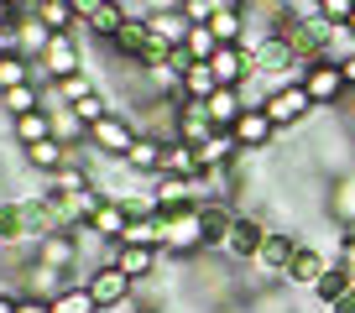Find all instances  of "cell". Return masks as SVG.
Wrapping results in <instances>:
<instances>
[{
	"label": "cell",
	"instance_id": "6da1fadb",
	"mask_svg": "<svg viewBox=\"0 0 355 313\" xmlns=\"http://www.w3.org/2000/svg\"><path fill=\"white\" fill-rule=\"evenodd\" d=\"M162 224H167L162 251H173V256H199V251H209V230H204L199 204H189V209H162Z\"/></svg>",
	"mask_w": 355,
	"mask_h": 313
},
{
	"label": "cell",
	"instance_id": "7a4b0ae2",
	"mask_svg": "<svg viewBox=\"0 0 355 313\" xmlns=\"http://www.w3.org/2000/svg\"><path fill=\"white\" fill-rule=\"evenodd\" d=\"M136 136H141V131H136V120H131V115L110 110L105 120H94V125H89V141H84V146H89L94 156H105V162H121V156L136 146Z\"/></svg>",
	"mask_w": 355,
	"mask_h": 313
},
{
	"label": "cell",
	"instance_id": "3957f363",
	"mask_svg": "<svg viewBox=\"0 0 355 313\" xmlns=\"http://www.w3.org/2000/svg\"><path fill=\"white\" fill-rule=\"evenodd\" d=\"M68 73H84V47H78L73 32H53V42H47L42 57H37V84H42V78L63 84Z\"/></svg>",
	"mask_w": 355,
	"mask_h": 313
},
{
	"label": "cell",
	"instance_id": "277c9868",
	"mask_svg": "<svg viewBox=\"0 0 355 313\" xmlns=\"http://www.w3.org/2000/svg\"><path fill=\"white\" fill-rule=\"evenodd\" d=\"M303 89H309V100H313V110H334V105L350 94V84H345V68L340 63H329V57H319V63H309L303 68V78H298Z\"/></svg>",
	"mask_w": 355,
	"mask_h": 313
},
{
	"label": "cell",
	"instance_id": "5b68a950",
	"mask_svg": "<svg viewBox=\"0 0 355 313\" xmlns=\"http://www.w3.org/2000/svg\"><path fill=\"white\" fill-rule=\"evenodd\" d=\"M266 120L277 125V131H288V125H298V120H309L313 115V100H309V89H303L298 78H288V84H277V89L266 94Z\"/></svg>",
	"mask_w": 355,
	"mask_h": 313
},
{
	"label": "cell",
	"instance_id": "8992f818",
	"mask_svg": "<svg viewBox=\"0 0 355 313\" xmlns=\"http://www.w3.org/2000/svg\"><path fill=\"white\" fill-rule=\"evenodd\" d=\"M32 261L37 267H47V271H78V261H84V246H78V230H53V235H42L32 246Z\"/></svg>",
	"mask_w": 355,
	"mask_h": 313
},
{
	"label": "cell",
	"instance_id": "52a82bcc",
	"mask_svg": "<svg viewBox=\"0 0 355 313\" xmlns=\"http://www.w3.org/2000/svg\"><path fill=\"white\" fill-rule=\"evenodd\" d=\"M84 282H89V292H94V303H100V313H105V308H121V303H131V298H136V282L125 277V271L115 267V261L94 267Z\"/></svg>",
	"mask_w": 355,
	"mask_h": 313
},
{
	"label": "cell",
	"instance_id": "ba28073f",
	"mask_svg": "<svg viewBox=\"0 0 355 313\" xmlns=\"http://www.w3.org/2000/svg\"><path fill=\"white\" fill-rule=\"evenodd\" d=\"M230 131H235V141H241V152H245V156L266 152V146L277 141V125L266 120V110H261V105H251V110H245L241 120L230 125Z\"/></svg>",
	"mask_w": 355,
	"mask_h": 313
},
{
	"label": "cell",
	"instance_id": "9c48e42d",
	"mask_svg": "<svg viewBox=\"0 0 355 313\" xmlns=\"http://www.w3.org/2000/svg\"><path fill=\"white\" fill-rule=\"evenodd\" d=\"M193 152H199V168L204 172H225V168H235V162L245 156L241 141H235V131H209Z\"/></svg>",
	"mask_w": 355,
	"mask_h": 313
},
{
	"label": "cell",
	"instance_id": "30bf717a",
	"mask_svg": "<svg viewBox=\"0 0 355 313\" xmlns=\"http://www.w3.org/2000/svg\"><path fill=\"white\" fill-rule=\"evenodd\" d=\"M293 256H298V240H293L288 230H266V240H261V251H256L251 267H256V271H266V277H282Z\"/></svg>",
	"mask_w": 355,
	"mask_h": 313
},
{
	"label": "cell",
	"instance_id": "8fae6325",
	"mask_svg": "<svg viewBox=\"0 0 355 313\" xmlns=\"http://www.w3.org/2000/svg\"><path fill=\"white\" fill-rule=\"evenodd\" d=\"M110 261H115L131 282H146V277H157V271H162V251H157V246H115Z\"/></svg>",
	"mask_w": 355,
	"mask_h": 313
},
{
	"label": "cell",
	"instance_id": "7c38bea8",
	"mask_svg": "<svg viewBox=\"0 0 355 313\" xmlns=\"http://www.w3.org/2000/svg\"><path fill=\"white\" fill-rule=\"evenodd\" d=\"M209 68H214L220 84H235V89H241L245 78H251V53H245L241 42H220V47H214V57H209Z\"/></svg>",
	"mask_w": 355,
	"mask_h": 313
},
{
	"label": "cell",
	"instance_id": "4fadbf2b",
	"mask_svg": "<svg viewBox=\"0 0 355 313\" xmlns=\"http://www.w3.org/2000/svg\"><path fill=\"white\" fill-rule=\"evenodd\" d=\"M204 110H209V120H214V131H230L235 120H241L251 105H245V89H235V84H220V89L204 100Z\"/></svg>",
	"mask_w": 355,
	"mask_h": 313
},
{
	"label": "cell",
	"instance_id": "5bb4252c",
	"mask_svg": "<svg viewBox=\"0 0 355 313\" xmlns=\"http://www.w3.org/2000/svg\"><path fill=\"white\" fill-rule=\"evenodd\" d=\"M261 240H266V220H256V214H241V220H235V230H230V240H225V256L256 261Z\"/></svg>",
	"mask_w": 355,
	"mask_h": 313
},
{
	"label": "cell",
	"instance_id": "9a60e30c",
	"mask_svg": "<svg viewBox=\"0 0 355 313\" xmlns=\"http://www.w3.org/2000/svg\"><path fill=\"white\" fill-rule=\"evenodd\" d=\"M324 271H329V256H324V251H309V246H298V256L288 261V271H282V282H288V287H319V277Z\"/></svg>",
	"mask_w": 355,
	"mask_h": 313
},
{
	"label": "cell",
	"instance_id": "2e32d148",
	"mask_svg": "<svg viewBox=\"0 0 355 313\" xmlns=\"http://www.w3.org/2000/svg\"><path fill=\"white\" fill-rule=\"evenodd\" d=\"M125 224H131V209H125L121 199H105L100 209L89 214V224H84V230H94V235H100V240H110V246H121Z\"/></svg>",
	"mask_w": 355,
	"mask_h": 313
},
{
	"label": "cell",
	"instance_id": "e0dca14e",
	"mask_svg": "<svg viewBox=\"0 0 355 313\" xmlns=\"http://www.w3.org/2000/svg\"><path fill=\"white\" fill-rule=\"evenodd\" d=\"M11 42H16V53H21V57H32V63H37L42 47L53 42V32L37 21V11H21V16H16V26H11Z\"/></svg>",
	"mask_w": 355,
	"mask_h": 313
},
{
	"label": "cell",
	"instance_id": "ac0fdd59",
	"mask_svg": "<svg viewBox=\"0 0 355 313\" xmlns=\"http://www.w3.org/2000/svg\"><path fill=\"white\" fill-rule=\"evenodd\" d=\"M68 156H73V146H63L58 136H47V141H32V146H21V162H26L32 172H47V178H53V172L63 168Z\"/></svg>",
	"mask_w": 355,
	"mask_h": 313
},
{
	"label": "cell",
	"instance_id": "d6986e66",
	"mask_svg": "<svg viewBox=\"0 0 355 313\" xmlns=\"http://www.w3.org/2000/svg\"><path fill=\"white\" fill-rule=\"evenodd\" d=\"M189 26H193V21H189V16H183V11H157V16H146V32H152L157 42L167 47V53L189 42Z\"/></svg>",
	"mask_w": 355,
	"mask_h": 313
},
{
	"label": "cell",
	"instance_id": "ffe728a7",
	"mask_svg": "<svg viewBox=\"0 0 355 313\" xmlns=\"http://www.w3.org/2000/svg\"><path fill=\"white\" fill-rule=\"evenodd\" d=\"M162 240H167L162 209L157 214H131V224H125V235H121V246H157V251H162Z\"/></svg>",
	"mask_w": 355,
	"mask_h": 313
},
{
	"label": "cell",
	"instance_id": "44dd1931",
	"mask_svg": "<svg viewBox=\"0 0 355 313\" xmlns=\"http://www.w3.org/2000/svg\"><path fill=\"white\" fill-rule=\"evenodd\" d=\"M125 21H131V11H125L121 0H105L100 11H94V16H89V21H84V32H89V37H100V42H115Z\"/></svg>",
	"mask_w": 355,
	"mask_h": 313
},
{
	"label": "cell",
	"instance_id": "7402d4cb",
	"mask_svg": "<svg viewBox=\"0 0 355 313\" xmlns=\"http://www.w3.org/2000/svg\"><path fill=\"white\" fill-rule=\"evenodd\" d=\"M214 131V120H209V110H204L199 100H183V110H178V141H189V146H199L204 136Z\"/></svg>",
	"mask_w": 355,
	"mask_h": 313
},
{
	"label": "cell",
	"instance_id": "603a6c76",
	"mask_svg": "<svg viewBox=\"0 0 355 313\" xmlns=\"http://www.w3.org/2000/svg\"><path fill=\"white\" fill-rule=\"evenodd\" d=\"M199 152H193L189 141H167L162 152V178H199Z\"/></svg>",
	"mask_w": 355,
	"mask_h": 313
},
{
	"label": "cell",
	"instance_id": "cb8c5ba5",
	"mask_svg": "<svg viewBox=\"0 0 355 313\" xmlns=\"http://www.w3.org/2000/svg\"><path fill=\"white\" fill-rule=\"evenodd\" d=\"M32 11H37V21H42L47 32H78V26H84L68 0H32Z\"/></svg>",
	"mask_w": 355,
	"mask_h": 313
},
{
	"label": "cell",
	"instance_id": "d4e9b609",
	"mask_svg": "<svg viewBox=\"0 0 355 313\" xmlns=\"http://www.w3.org/2000/svg\"><path fill=\"white\" fill-rule=\"evenodd\" d=\"M162 152H167V141H157V136H136V146L121 156L131 172H162Z\"/></svg>",
	"mask_w": 355,
	"mask_h": 313
},
{
	"label": "cell",
	"instance_id": "484cf974",
	"mask_svg": "<svg viewBox=\"0 0 355 313\" xmlns=\"http://www.w3.org/2000/svg\"><path fill=\"white\" fill-rule=\"evenodd\" d=\"M47 136H53V115H47V110H32V115H16V120H11V141L16 146L47 141Z\"/></svg>",
	"mask_w": 355,
	"mask_h": 313
},
{
	"label": "cell",
	"instance_id": "4316f807",
	"mask_svg": "<svg viewBox=\"0 0 355 313\" xmlns=\"http://www.w3.org/2000/svg\"><path fill=\"white\" fill-rule=\"evenodd\" d=\"M21 84H37V63L21 57V53H6V57H0V94L21 89Z\"/></svg>",
	"mask_w": 355,
	"mask_h": 313
},
{
	"label": "cell",
	"instance_id": "83f0119b",
	"mask_svg": "<svg viewBox=\"0 0 355 313\" xmlns=\"http://www.w3.org/2000/svg\"><path fill=\"white\" fill-rule=\"evenodd\" d=\"M89 188H94V178H89V168H84V162H78V156H68L63 168L53 172V188H47V193H89Z\"/></svg>",
	"mask_w": 355,
	"mask_h": 313
},
{
	"label": "cell",
	"instance_id": "f1b7e54d",
	"mask_svg": "<svg viewBox=\"0 0 355 313\" xmlns=\"http://www.w3.org/2000/svg\"><path fill=\"white\" fill-rule=\"evenodd\" d=\"M214 89H220V78H214L209 63H189V68H183V100H199L204 105Z\"/></svg>",
	"mask_w": 355,
	"mask_h": 313
},
{
	"label": "cell",
	"instance_id": "f546056e",
	"mask_svg": "<svg viewBox=\"0 0 355 313\" xmlns=\"http://www.w3.org/2000/svg\"><path fill=\"white\" fill-rule=\"evenodd\" d=\"M345 287H355V271L345 267V261H329V271H324V277H319V287H313V298H319L324 308H329V303L340 298Z\"/></svg>",
	"mask_w": 355,
	"mask_h": 313
},
{
	"label": "cell",
	"instance_id": "4dcf8cb0",
	"mask_svg": "<svg viewBox=\"0 0 355 313\" xmlns=\"http://www.w3.org/2000/svg\"><path fill=\"white\" fill-rule=\"evenodd\" d=\"M53 313H100V303H94L89 282H68V287L53 298Z\"/></svg>",
	"mask_w": 355,
	"mask_h": 313
},
{
	"label": "cell",
	"instance_id": "1f68e13d",
	"mask_svg": "<svg viewBox=\"0 0 355 313\" xmlns=\"http://www.w3.org/2000/svg\"><path fill=\"white\" fill-rule=\"evenodd\" d=\"M204 26H209V32L220 37V42H245V11H230V6H214V16H209Z\"/></svg>",
	"mask_w": 355,
	"mask_h": 313
},
{
	"label": "cell",
	"instance_id": "d6a6232c",
	"mask_svg": "<svg viewBox=\"0 0 355 313\" xmlns=\"http://www.w3.org/2000/svg\"><path fill=\"white\" fill-rule=\"evenodd\" d=\"M0 110H6V120H16V115H32V110H42V89H37V84H21V89H6V94H0Z\"/></svg>",
	"mask_w": 355,
	"mask_h": 313
},
{
	"label": "cell",
	"instance_id": "836d02e7",
	"mask_svg": "<svg viewBox=\"0 0 355 313\" xmlns=\"http://www.w3.org/2000/svg\"><path fill=\"white\" fill-rule=\"evenodd\" d=\"M53 136H58L63 146H84V141H89V125L78 120L73 105H68V110H58V115H53Z\"/></svg>",
	"mask_w": 355,
	"mask_h": 313
},
{
	"label": "cell",
	"instance_id": "e575fe53",
	"mask_svg": "<svg viewBox=\"0 0 355 313\" xmlns=\"http://www.w3.org/2000/svg\"><path fill=\"white\" fill-rule=\"evenodd\" d=\"M214 47H220V37H214L204 21H199V26H189V42H183V53H189L193 63H209V57H214Z\"/></svg>",
	"mask_w": 355,
	"mask_h": 313
},
{
	"label": "cell",
	"instance_id": "d590c367",
	"mask_svg": "<svg viewBox=\"0 0 355 313\" xmlns=\"http://www.w3.org/2000/svg\"><path fill=\"white\" fill-rule=\"evenodd\" d=\"M73 115H78V120H84V125L105 120V115H110V94H105V89H94V94H89V100H78V105H73Z\"/></svg>",
	"mask_w": 355,
	"mask_h": 313
},
{
	"label": "cell",
	"instance_id": "8d00e7d4",
	"mask_svg": "<svg viewBox=\"0 0 355 313\" xmlns=\"http://www.w3.org/2000/svg\"><path fill=\"white\" fill-rule=\"evenodd\" d=\"M58 89H63V100H68V105H78V100H89V94L100 89V78H89V73H68Z\"/></svg>",
	"mask_w": 355,
	"mask_h": 313
},
{
	"label": "cell",
	"instance_id": "74e56055",
	"mask_svg": "<svg viewBox=\"0 0 355 313\" xmlns=\"http://www.w3.org/2000/svg\"><path fill=\"white\" fill-rule=\"evenodd\" d=\"M319 6V16L329 26H350V16H355V0H313Z\"/></svg>",
	"mask_w": 355,
	"mask_h": 313
},
{
	"label": "cell",
	"instance_id": "f35d334b",
	"mask_svg": "<svg viewBox=\"0 0 355 313\" xmlns=\"http://www.w3.org/2000/svg\"><path fill=\"white\" fill-rule=\"evenodd\" d=\"M183 16H189L193 26H199V21H209V16H214V0H183Z\"/></svg>",
	"mask_w": 355,
	"mask_h": 313
},
{
	"label": "cell",
	"instance_id": "ab89813d",
	"mask_svg": "<svg viewBox=\"0 0 355 313\" xmlns=\"http://www.w3.org/2000/svg\"><path fill=\"white\" fill-rule=\"evenodd\" d=\"M16 313H53V298H32V292H21V298H16Z\"/></svg>",
	"mask_w": 355,
	"mask_h": 313
},
{
	"label": "cell",
	"instance_id": "60d3db41",
	"mask_svg": "<svg viewBox=\"0 0 355 313\" xmlns=\"http://www.w3.org/2000/svg\"><path fill=\"white\" fill-rule=\"evenodd\" d=\"M100 6H105V0H73V11H78V21H89V16L100 11Z\"/></svg>",
	"mask_w": 355,
	"mask_h": 313
},
{
	"label": "cell",
	"instance_id": "b9f144b4",
	"mask_svg": "<svg viewBox=\"0 0 355 313\" xmlns=\"http://www.w3.org/2000/svg\"><path fill=\"white\" fill-rule=\"evenodd\" d=\"M0 313H16V298H11L6 287H0Z\"/></svg>",
	"mask_w": 355,
	"mask_h": 313
},
{
	"label": "cell",
	"instance_id": "7bdbcfd3",
	"mask_svg": "<svg viewBox=\"0 0 355 313\" xmlns=\"http://www.w3.org/2000/svg\"><path fill=\"white\" fill-rule=\"evenodd\" d=\"M6 53H16V42H11V32H0V57Z\"/></svg>",
	"mask_w": 355,
	"mask_h": 313
},
{
	"label": "cell",
	"instance_id": "ee69618b",
	"mask_svg": "<svg viewBox=\"0 0 355 313\" xmlns=\"http://www.w3.org/2000/svg\"><path fill=\"white\" fill-rule=\"evenodd\" d=\"M340 68H345V84L355 89V57H350V63H340Z\"/></svg>",
	"mask_w": 355,
	"mask_h": 313
},
{
	"label": "cell",
	"instance_id": "f6af8a7d",
	"mask_svg": "<svg viewBox=\"0 0 355 313\" xmlns=\"http://www.w3.org/2000/svg\"><path fill=\"white\" fill-rule=\"evenodd\" d=\"M214 6H230V11H245V0H214Z\"/></svg>",
	"mask_w": 355,
	"mask_h": 313
},
{
	"label": "cell",
	"instance_id": "bcb514c9",
	"mask_svg": "<svg viewBox=\"0 0 355 313\" xmlns=\"http://www.w3.org/2000/svg\"><path fill=\"white\" fill-rule=\"evenodd\" d=\"M350 32H355V16H350Z\"/></svg>",
	"mask_w": 355,
	"mask_h": 313
},
{
	"label": "cell",
	"instance_id": "7dc6e473",
	"mask_svg": "<svg viewBox=\"0 0 355 313\" xmlns=\"http://www.w3.org/2000/svg\"><path fill=\"white\" fill-rule=\"evenodd\" d=\"M68 6H73V0H68Z\"/></svg>",
	"mask_w": 355,
	"mask_h": 313
}]
</instances>
